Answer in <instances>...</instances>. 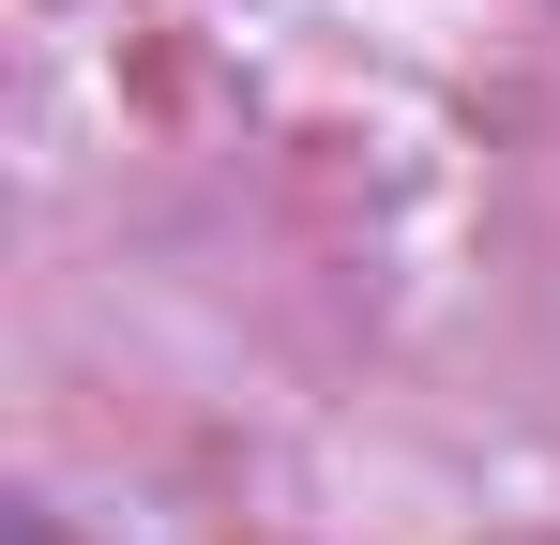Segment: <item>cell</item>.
Masks as SVG:
<instances>
[{"label":"cell","mask_w":560,"mask_h":545,"mask_svg":"<svg viewBox=\"0 0 560 545\" xmlns=\"http://www.w3.org/2000/svg\"><path fill=\"white\" fill-rule=\"evenodd\" d=\"M15 545H61V531H46V515H15Z\"/></svg>","instance_id":"obj_1"}]
</instances>
